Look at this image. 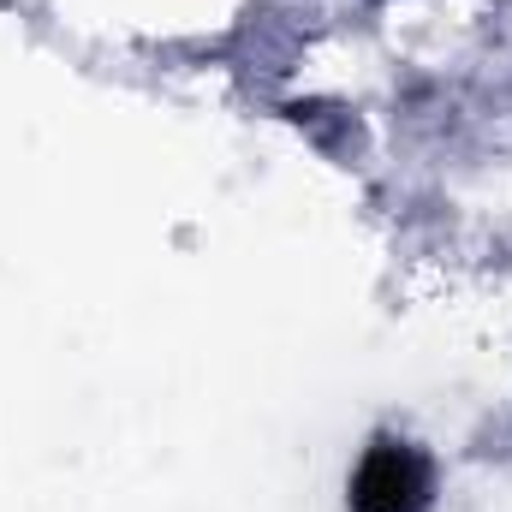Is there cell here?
I'll use <instances>...</instances> for the list:
<instances>
[{"label": "cell", "mask_w": 512, "mask_h": 512, "mask_svg": "<svg viewBox=\"0 0 512 512\" xmlns=\"http://www.w3.org/2000/svg\"><path fill=\"white\" fill-rule=\"evenodd\" d=\"M429 507V465L405 441H370L352 471V512H423Z\"/></svg>", "instance_id": "1"}]
</instances>
